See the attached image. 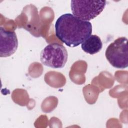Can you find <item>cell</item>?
<instances>
[{"label":"cell","instance_id":"6da1fadb","mask_svg":"<svg viewBox=\"0 0 128 128\" xmlns=\"http://www.w3.org/2000/svg\"><path fill=\"white\" fill-rule=\"evenodd\" d=\"M90 22L82 20L71 14L60 16L55 24L56 36L70 47L82 44L92 32Z\"/></svg>","mask_w":128,"mask_h":128},{"label":"cell","instance_id":"7a4b0ae2","mask_svg":"<svg viewBox=\"0 0 128 128\" xmlns=\"http://www.w3.org/2000/svg\"><path fill=\"white\" fill-rule=\"evenodd\" d=\"M105 56L113 67L126 68L128 66V38L122 36L116 39L107 47Z\"/></svg>","mask_w":128,"mask_h":128},{"label":"cell","instance_id":"3957f363","mask_svg":"<svg viewBox=\"0 0 128 128\" xmlns=\"http://www.w3.org/2000/svg\"><path fill=\"white\" fill-rule=\"evenodd\" d=\"M106 5V0H71L72 14L86 21L90 20L98 16Z\"/></svg>","mask_w":128,"mask_h":128},{"label":"cell","instance_id":"277c9868","mask_svg":"<svg viewBox=\"0 0 128 128\" xmlns=\"http://www.w3.org/2000/svg\"><path fill=\"white\" fill-rule=\"evenodd\" d=\"M68 52L65 47L56 43L47 45L40 52V62L42 64L54 68L64 66L68 60Z\"/></svg>","mask_w":128,"mask_h":128},{"label":"cell","instance_id":"5b68a950","mask_svg":"<svg viewBox=\"0 0 128 128\" xmlns=\"http://www.w3.org/2000/svg\"><path fill=\"white\" fill-rule=\"evenodd\" d=\"M0 57L6 58L12 55L18 47V40L16 32L0 27Z\"/></svg>","mask_w":128,"mask_h":128},{"label":"cell","instance_id":"8992f818","mask_svg":"<svg viewBox=\"0 0 128 128\" xmlns=\"http://www.w3.org/2000/svg\"><path fill=\"white\" fill-rule=\"evenodd\" d=\"M102 43L100 38L96 34L90 35L81 45L82 50L86 53L94 54L102 49Z\"/></svg>","mask_w":128,"mask_h":128}]
</instances>
